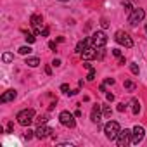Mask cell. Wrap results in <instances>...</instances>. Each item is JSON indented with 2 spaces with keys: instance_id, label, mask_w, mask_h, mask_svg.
<instances>
[{
  "instance_id": "obj_34",
  "label": "cell",
  "mask_w": 147,
  "mask_h": 147,
  "mask_svg": "<svg viewBox=\"0 0 147 147\" xmlns=\"http://www.w3.org/2000/svg\"><path fill=\"white\" fill-rule=\"evenodd\" d=\"M45 121H47V118H45V116H42V118H38V123H40V125H42V123H45Z\"/></svg>"
},
{
  "instance_id": "obj_36",
  "label": "cell",
  "mask_w": 147,
  "mask_h": 147,
  "mask_svg": "<svg viewBox=\"0 0 147 147\" xmlns=\"http://www.w3.org/2000/svg\"><path fill=\"white\" fill-rule=\"evenodd\" d=\"M45 73H47V75H50V73H52V69H50V66H47V67H45Z\"/></svg>"
},
{
  "instance_id": "obj_3",
  "label": "cell",
  "mask_w": 147,
  "mask_h": 147,
  "mask_svg": "<svg viewBox=\"0 0 147 147\" xmlns=\"http://www.w3.org/2000/svg\"><path fill=\"white\" fill-rule=\"evenodd\" d=\"M90 43L95 47V49H104L106 43H107V35L104 31H95L92 36H90Z\"/></svg>"
},
{
  "instance_id": "obj_37",
  "label": "cell",
  "mask_w": 147,
  "mask_h": 147,
  "mask_svg": "<svg viewBox=\"0 0 147 147\" xmlns=\"http://www.w3.org/2000/svg\"><path fill=\"white\" fill-rule=\"evenodd\" d=\"M49 47H50V49L54 50V49H55V42H50V43H49Z\"/></svg>"
},
{
  "instance_id": "obj_19",
  "label": "cell",
  "mask_w": 147,
  "mask_h": 147,
  "mask_svg": "<svg viewBox=\"0 0 147 147\" xmlns=\"http://www.w3.org/2000/svg\"><path fill=\"white\" fill-rule=\"evenodd\" d=\"M102 113H104V116H106V118H111V113H113V111H111V107H109V106H102Z\"/></svg>"
},
{
  "instance_id": "obj_6",
  "label": "cell",
  "mask_w": 147,
  "mask_h": 147,
  "mask_svg": "<svg viewBox=\"0 0 147 147\" xmlns=\"http://www.w3.org/2000/svg\"><path fill=\"white\" fill-rule=\"evenodd\" d=\"M116 142H118L119 147H126L128 144H131V130H126V128L121 130L116 137Z\"/></svg>"
},
{
  "instance_id": "obj_18",
  "label": "cell",
  "mask_w": 147,
  "mask_h": 147,
  "mask_svg": "<svg viewBox=\"0 0 147 147\" xmlns=\"http://www.w3.org/2000/svg\"><path fill=\"white\" fill-rule=\"evenodd\" d=\"M12 59H14V55H12L11 52H5V54L2 55V61H4V62H7V64H9V62H12Z\"/></svg>"
},
{
  "instance_id": "obj_25",
  "label": "cell",
  "mask_w": 147,
  "mask_h": 147,
  "mask_svg": "<svg viewBox=\"0 0 147 147\" xmlns=\"http://www.w3.org/2000/svg\"><path fill=\"white\" fill-rule=\"evenodd\" d=\"M125 87H126L128 90H133V88H135V85H133L131 82H125Z\"/></svg>"
},
{
  "instance_id": "obj_4",
  "label": "cell",
  "mask_w": 147,
  "mask_h": 147,
  "mask_svg": "<svg viewBox=\"0 0 147 147\" xmlns=\"http://www.w3.org/2000/svg\"><path fill=\"white\" fill-rule=\"evenodd\" d=\"M59 121H61V125L66 126V128H75V126H76L75 116H73L69 111H62V113L59 114Z\"/></svg>"
},
{
  "instance_id": "obj_9",
  "label": "cell",
  "mask_w": 147,
  "mask_h": 147,
  "mask_svg": "<svg viewBox=\"0 0 147 147\" xmlns=\"http://www.w3.org/2000/svg\"><path fill=\"white\" fill-rule=\"evenodd\" d=\"M54 133V130L50 128V126H47V125H40L38 128H36V131H35V137L36 138H40V140H43V138H47V137H50Z\"/></svg>"
},
{
  "instance_id": "obj_16",
  "label": "cell",
  "mask_w": 147,
  "mask_h": 147,
  "mask_svg": "<svg viewBox=\"0 0 147 147\" xmlns=\"http://www.w3.org/2000/svg\"><path fill=\"white\" fill-rule=\"evenodd\" d=\"M24 64H28L30 67H36V66L40 64V59H38V57H28Z\"/></svg>"
},
{
  "instance_id": "obj_22",
  "label": "cell",
  "mask_w": 147,
  "mask_h": 147,
  "mask_svg": "<svg viewBox=\"0 0 147 147\" xmlns=\"http://www.w3.org/2000/svg\"><path fill=\"white\" fill-rule=\"evenodd\" d=\"M61 92H64V94H71V90H69V85L62 83V85H61Z\"/></svg>"
},
{
  "instance_id": "obj_24",
  "label": "cell",
  "mask_w": 147,
  "mask_h": 147,
  "mask_svg": "<svg viewBox=\"0 0 147 147\" xmlns=\"http://www.w3.org/2000/svg\"><path fill=\"white\" fill-rule=\"evenodd\" d=\"M130 71L133 73V75H138V66L137 64H130Z\"/></svg>"
},
{
  "instance_id": "obj_32",
  "label": "cell",
  "mask_w": 147,
  "mask_h": 147,
  "mask_svg": "<svg viewBox=\"0 0 147 147\" xmlns=\"http://www.w3.org/2000/svg\"><path fill=\"white\" fill-rule=\"evenodd\" d=\"M12 130H14V125H12V123H9V125H7V131H9V133H11V131H12Z\"/></svg>"
},
{
  "instance_id": "obj_8",
  "label": "cell",
  "mask_w": 147,
  "mask_h": 147,
  "mask_svg": "<svg viewBox=\"0 0 147 147\" xmlns=\"http://www.w3.org/2000/svg\"><path fill=\"white\" fill-rule=\"evenodd\" d=\"M144 135H145V130H144V126H140V125H137L133 130H131V144H135V145H138L142 140H144Z\"/></svg>"
},
{
  "instance_id": "obj_7",
  "label": "cell",
  "mask_w": 147,
  "mask_h": 147,
  "mask_svg": "<svg viewBox=\"0 0 147 147\" xmlns=\"http://www.w3.org/2000/svg\"><path fill=\"white\" fill-rule=\"evenodd\" d=\"M144 18H145V11L144 9H133V12L128 16V23L131 26H137L138 23L144 21Z\"/></svg>"
},
{
  "instance_id": "obj_31",
  "label": "cell",
  "mask_w": 147,
  "mask_h": 147,
  "mask_svg": "<svg viewBox=\"0 0 147 147\" xmlns=\"http://www.w3.org/2000/svg\"><path fill=\"white\" fill-rule=\"evenodd\" d=\"M106 85H114V80H113V78H107V80H106Z\"/></svg>"
},
{
  "instance_id": "obj_15",
  "label": "cell",
  "mask_w": 147,
  "mask_h": 147,
  "mask_svg": "<svg viewBox=\"0 0 147 147\" xmlns=\"http://www.w3.org/2000/svg\"><path fill=\"white\" fill-rule=\"evenodd\" d=\"M18 52H19L21 55H30V54L33 52V49H31L30 45H23V47H19V49H18Z\"/></svg>"
},
{
  "instance_id": "obj_26",
  "label": "cell",
  "mask_w": 147,
  "mask_h": 147,
  "mask_svg": "<svg viewBox=\"0 0 147 147\" xmlns=\"http://www.w3.org/2000/svg\"><path fill=\"white\" fill-rule=\"evenodd\" d=\"M33 133H35V131H31V130H28V131L24 133V138H28V140H30V138L33 137Z\"/></svg>"
},
{
  "instance_id": "obj_30",
  "label": "cell",
  "mask_w": 147,
  "mask_h": 147,
  "mask_svg": "<svg viewBox=\"0 0 147 147\" xmlns=\"http://www.w3.org/2000/svg\"><path fill=\"white\" fill-rule=\"evenodd\" d=\"M52 66H55V67L61 66V61H59V59H54V61H52Z\"/></svg>"
},
{
  "instance_id": "obj_35",
  "label": "cell",
  "mask_w": 147,
  "mask_h": 147,
  "mask_svg": "<svg viewBox=\"0 0 147 147\" xmlns=\"http://www.w3.org/2000/svg\"><path fill=\"white\" fill-rule=\"evenodd\" d=\"M100 23H102V28H107V26H109V24H107V21H106V19H102V21H100Z\"/></svg>"
},
{
  "instance_id": "obj_33",
  "label": "cell",
  "mask_w": 147,
  "mask_h": 147,
  "mask_svg": "<svg viewBox=\"0 0 147 147\" xmlns=\"http://www.w3.org/2000/svg\"><path fill=\"white\" fill-rule=\"evenodd\" d=\"M49 35V28H43V31H42V36H47Z\"/></svg>"
},
{
  "instance_id": "obj_27",
  "label": "cell",
  "mask_w": 147,
  "mask_h": 147,
  "mask_svg": "<svg viewBox=\"0 0 147 147\" xmlns=\"http://www.w3.org/2000/svg\"><path fill=\"white\" fill-rule=\"evenodd\" d=\"M113 54H114V55H116L118 59L121 57V50H118V49H114V50H113Z\"/></svg>"
},
{
  "instance_id": "obj_1",
  "label": "cell",
  "mask_w": 147,
  "mask_h": 147,
  "mask_svg": "<svg viewBox=\"0 0 147 147\" xmlns=\"http://www.w3.org/2000/svg\"><path fill=\"white\" fill-rule=\"evenodd\" d=\"M16 119H18V123H19L21 126H30V125L35 121V111H33V109H23V111L18 113Z\"/></svg>"
},
{
  "instance_id": "obj_10",
  "label": "cell",
  "mask_w": 147,
  "mask_h": 147,
  "mask_svg": "<svg viewBox=\"0 0 147 147\" xmlns=\"http://www.w3.org/2000/svg\"><path fill=\"white\" fill-rule=\"evenodd\" d=\"M31 28L35 31V35H42L43 31V23H42V18L38 14H33L31 16Z\"/></svg>"
},
{
  "instance_id": "obj_28",
  "label": "cell",
  "mask_w": 147,
  "mask_h": 147,
  "mask_svg": "<svg viewBox=\"0 0 147 147\" xmlns=\"http://www.w3.org/2000/svg\"><path fill=\"white\" fill-rule=\"evenodd\" d=\"M106 99H107L109 102H113V100H114V95H113V94H106Z\"/></svg>"
},
{
  "instance_id": "obj_39",
  "label": "cell",
  "mask_w": 147,
  "mask_h": 147,
  "mask_svg": "<svg viewBox=\"0 0 147 147\" xmlns=\"http://www.w3.org/2000/svg\"><path fill=\"white\" fill-rule=\"evenodd\" d=\"M145 31H147V24H145Z\"/></svg>"
},
{
  "instance_id": "obj_21",
  "label": "cell",
  "mask_w": 147,
  "mask_h": 147,
  "mask_svg": "<svg viewBox=\"0 0 147 147\" xmlns=\"http://www.w3.org/2000/svg\"><path fill=\"white\" fill-rule=\"evenodd\" d=\"M123 7H125V11H126L128 14H131V12H133V9H131V4H130V2H123Z\"/></svg>"
},
{
  "instance_id": "obj_29",
  "label": "cell",
  "mask_w": 147,
  "mask_h": 147,
  "mask_svg": "<svg viewBox=\"0 0 147 147\" xmlns=\"http://www.w3.org/2000/svg\"><path fill=\"white\" fill-rule=\"evenodd\" d=\"M125 109H126V106H125V104H118V111H119V113H123Z\"/></svg>"
},
{
  "instance_id": "obj_20",
  "label": "cell",
  "mask_w": 147,
  "mask_h": 147,
  "mask_svg": "<svg viewBox=\"0 0 147 147\" xmlns=\"http://www.w3.org/2000/svg\"><path fill=\"white\" fill-rule=\"evenodd\" d=\"M24 38H26V42H28V43H35V40H36V36H35V35H31V33H26V36H24Z\"/></svg>"
},
{
  "instance_id": "obj_23",
  "label": "cell",
  "mask_w": 147,
  "mask_h": 147,
  "mask_svg": "<svg viewBox=\"0 0 147 147\" xmlns=\"http://www.w3.org/2000/svg\"><path fill=\"white\" fill-rule=\"evenodd\" d=\"M87 80H88V82H94V80H95V71H94V69H90V73H88Z\"/></svg>"
},
{
  "instance_id": "obj_11",
  "label": "cell",
  "mask_w": 147,
  "mask_h": 147,
  "mask_svg": "<svg viewBox=\"0 0 147 147\" xmlns=\"http://www.w3.org/2000/svg\"><path fill=\"white\" fill-rule=\"evenodd\" d=\"M102 106L100 104H95L94 107H92V113H90V119L95 123V125H99L100 123V118H102Z\"/></svg>"
},
{
  "instance_id": "obj_14",
  "label": "cell",
  "mask_w": 147,
  "mask_h": 147,
  "mask_svg": "<svg viewBox=\"0 0 147 147\" xmlns=\"http://www.w3.org/2000/svg\"><path fill=\"white\" fill-rule=\"evenodd\" d=\"M90 45V38H87V40H82V42H78V45H76V52L78 54H82L87 47Z\"/></svg>"
},
{
  "instance_id": "obj_38",
  "label": "cell",
  "mask_w": 147,
  "mask_h": 147,
  "mask_svg": "<svg viewBox=\"0 0 147 147\" xmlns=\"http://www.w3.org/2000/svg\"><path fill=\"white\" fill-rule=\"evenodd\" d=\"M59 2H69V0H59Z\"/></svg>"
},
{
  "instance_id": "obj_5",
  "label": "cell",
  "mask_w": 147,
  "mask_h": 147,
  "mask_svg": "<svg viewBox=\"0 0 147 147\" xmlns=\"http://www.w3.org/2000/svg\"><path fill=\"white\" fill-rule=\"evenodd\" d=\"M114 40H116L119 45L126 47V49L133 47V40H131V36H130L128 33H125V31H116V35H114Z\"/></svg>"
},
{
  "instance_id": "obj_2",
  "label": "cell",
  "mask_w": 147,
  "mask_h": 147,
  "mask_svg": "<svg viewBox=\"0 0 147 147\" xmlns=\"http://www.w3.org/2000/svg\"><path fill=\"white\" fill-rule=\"evenodd\" d=\"M119 131H121V128H119V123L118 121H107L104 125V133H106V137L109 140H116V137H118Z\"/></svg>"
},
{
  "instance_id": "obj_17",
  "label": "cell",
  "mask_w": 147,
  "mask_h": 147,
  "mask_svg": "<svg viewBox=\"0 0 147 147\" xmlns=\"http://www.w3.org/2000/svg\"><path fill=\"white\" fill-rule=\"evenodd\" d=\"M131 113H133V114H138V113H140V102H138L137 99L131 100Z\"/></svg>"
},
{
  "instance_id": "obj_12",
  "label": "cell",
  "mask_w": 147,
  "mask_h": 147,
  "mask_svg": "<svg viewBox=\"0 0 147 147\" xmlns=\"http://www.w3.org/2000/svg\"><path fill=\"white\" fill-rule=\"evenodd\" d=\"M80 55H82V57H83L85 61L95 59V57H97V49H95V47H94V45L90 43V45H88V47H87V49H85V50H83L82 54H80Z\"/></svg>"
},
{
  "instance_id": "obj_13",
  "label": "cell",
  "mask_w": 147,
  "mask_h": 147,
  "mask_svg": "<svg viewBox=\"0 0 147 147\" xmlns=\"http://www.w3.org/2000/svg\"><path fill=\"white\" fill-rule=\"evenodd\" d=\"M16 95H18V92H16V90H7V92H4V94H2V97H0V102H2V104L11 102V100H14V99H16Z\"/></svg>"
}]
</instances>
